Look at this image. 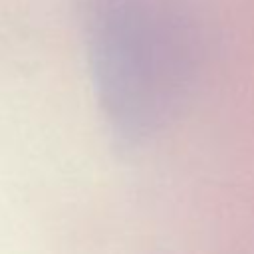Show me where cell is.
Here are the masks:
<instances>
[{"instance_id":"obj_1","label":"cell","mask_w":254,"mask_h":254,"mask_svg":"<svg viewBox=\"0 0 254 254\" xmlns=\"http://www.w3.org/2000/svg\"><path fill=\"white\" fill-rule=\"evenodd\" d=\"M95 81L119 129L153 127L179 95L192 38L171 0H85Z\"/></svg>"}]
</instances>
